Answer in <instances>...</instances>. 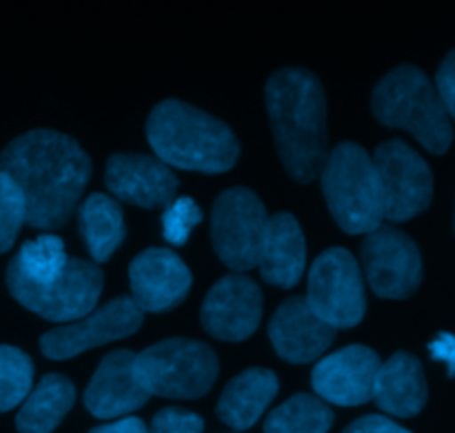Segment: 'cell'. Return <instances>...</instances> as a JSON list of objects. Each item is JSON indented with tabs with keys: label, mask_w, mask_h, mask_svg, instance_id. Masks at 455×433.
I'll list each match as a JSON object with an SVG mask.
<instances>
[{
	"label": "cell",
	"mask_w": 455,
	"mask_h": 433,
	"mask_svg": "<svg viewBox=\"0 0 455 433\" xmlns=\"http://www.w3.org/2000/svg\"><path fill=\"white\" fill-rule=\"evenodd\" d=\"M25 198V222L36 229H56L71 218L92 178V160L71 136L36 129L9 142L0 156Z\"/></svg>",
	"instance_id": "1"
},
{
	"label": "cell",
	"mask_w": 455,
	"mask_h": 433,
	"mask_svg": "<svg viewBox=\"0 0 455 433\" xmlns=\"http://www.w3.org/2000/svg\"><path fill=\"white\" fill-rule=\"evenodd\" d=\"M265 102L280 160L289 176L311 182L327 160V100L309 69L284 67L271 74Z\"/></svg>",
	"instance_id": "2"
},
{
	"label": "cell",
	"mask_w": 455,
	"mask_h": 433,
	"mask_svg": "<svg viewBox=\"0 0 455 433\" xmlns=\"http://www.w3.org/2000/svg\"><path fill=\"white\" fill-rule=\"evenodd\" d=\"M147 140L158 160L187 172H229L240 156L238 138L222 120L182 100L156 105L147 120Z\"/></svg>",
	"instance_id": "3"
},
{
	"label": "cell",
	"mask_w": 455,
	"mask_h": 433,
	"mask_svg": "<svg viewBox=\"0 0 455 433\" xmlns=\"http://www.w3.org/2000/svg\"><path fill=\"white\" fill-rule=\"evenodd\" d=\"M373 116L387 127L407 129L431 154L451 147L453 124L429 76L413 65H400L376 84Z\"/></svg>",
	"instance_id": "4"
},
{
	"label": "cell",
	"mask_w": 455,
	"mask_h": 433,
	"mask_svg": "<svg viewBox=\"0 0 455 433\" xmlns=\"http://www.w3.org/2000/svg\"><path fill=\"white\" fill-rule=\"evenodd\" d=\"M329 212L347 234H371L385 221L376 164L355 142L333 147L320 172Z\"/></svg>",
	"instance_id": "5"
},
{
	"label": "cell",
	"mask_w": 455,
	"mask_h": 433,
	"mask_svg": "<svg viewBox=\"0 0 455 433\" xmlns=\"http://www.w3.org/2000/svg\"><path fill=\"white\" fill-rule=\"evenodd\" d=\"M138 376L151 396L200 398L218 378V358L204 342L169 338L136 356Z\"/></svg>",
	"instance_id": "6"
},
{
	"label": "cell",
	"mask_w": 455,
	"mask_h": 433,
	"mask_svg": "<svg viewBox=\"0 0 455 433\" xmlns=\"http://www.w3.org/2000/svg\"><path fill=\"white\" fill-rule=\"evenodd\" d=\"M307 302L333 329L360 325L367 311V298L358 262L347 249L333 247L315 258L309 271Z\"/></svg>",
	"instance_id": "7"
},
{
	"label": "cell",
	"mask_w": 455,
	"mask_h": 433,
	"mask_svg": "<svg viewBox=\"0 0 455 433\" xmlns=\"http://www.w3.org/2000/svg\"><path fill=\"white\" fill-rule=\"evenodd\" d=\"M265 204L253 191L234 187L218 196L212 213V236L218 258L234 271L258 267L267 229Z\"/></svg>",
	"instance_id": "8"
},
{
	"label": "cell",
	"mask_w": 455,
	"mask_h": 433,
	"mask_svg": "<svg viewBox=\"0 0 455 433\" xmlns=\"http://www.w3.org/2000/svg\"><path fill=\"white\" fill-rule=\"evenodd\" d=\"M102 283L105 276L100 267L80 258H69L65 269L49 283L16 285L9 287V292L22 307L38 314L40 318L67 323V320L84 318L96 309Z\"/></svg>",
	"instance_id": "9"
},
{
	"label": "cell",
	"mask_w": 455,
	"mask_h": 433,
	"mask_svg": "<svg viewBox=\"0 0 455 433\" xmlns=\"http://www.w3.org/2000/svg\"><path fill=\"white\" fill-rule=\"evenodd\" d=\"M378 180H380L385 218L404 222L425 212L434 198V176L418 151L407 142L387 140L373 156Z\"/></svg>",
	"instance_id": "10"
},
{
	"label": "cell",
	"mask_w": 455,
	"mask_h": 433,
	"mask_svg": "<svg viewBox=\"0 0 455 433\" xmlns=\"http://www.w3.org/2000/svg\"><path fill=\"white\" fill-rule=\"evenodd\" d=\"M363 267L373 293L391 301L409 298L422 280L418 245L403 231L380 225L363 243Z\"/></svg>",
	"instance_id": "11"
},
{
	"label": "cell",
	"mask_w": 455,
	"mask_h": 433,
	"mask_svg": "<svg viewBox=\"0 0 455 433\" xmlns=\"http://www.w3.org/2000/svg\"><path fill=\"white\" fill-rule=\"evenodd\" d=\"M142 314L145 311L132 298H114L105 307L80 318L78 323L65 325V327L44 333L40 338V349L52 360L74 358V356L93 349V347L107 345V342L136 333L142 325Z\"/></svg>",
	"instance_id": "12"
},
{
	"label": "cell",
	"mask_w": 455,
	"mask_h": 433,
	"mask_svg": "<svg viewBox=\"0 0 455 433\" xmlns=\"http://www.w3.org/2000/svg\"><path fill=\"white\" fill-rule=\"evenodd\" d=\"M203 327L218 341L240 342L251 336L262 318V292L247 276L220 278L203 305Z\"/></svg>",
	"instance_id": "13"
},
{
	"label": "cell",
	"mask_w": 455,
	"mask_h": 433,
	"mask_svg": "<svg viewBox=\"0 0 455 433\" xmlns=\"http://www.w3.org/2000/svg\"><path fill=\"white\" fill-rule=\"evenodd\" d=\"M380 358L373 349L351 345L320 360L311 373L314 391L324 403L358 407L371 400Z\"/></svg>",
	"instance_id": "14"
},
{
	"label": "cell",
	"mask_w": 455,
	"mask_h": 433,
	"mask_svg": "<svg viewBox=\"0 0 455 433\" xmlns=\"http://www.w3.org/2000/svg\"><path fill=\"white\" fill-rule=\"evenodd\" d=\"M132 301L142 311L160 314L180 305L191 289V271L173 252L145 249L129 267Z\"/></svg>",
	"instance_id": "15"
},
{
	"label": "cell",
	"mask_w": 455,
	"mask_h": 433,
	"mask_svg": "<svg viewBox=\"0 0 455 433\" xmlns=\"http://www.w3.org/2000/svg\"><path fill=\"white\" fill-rule=\"evenodd\" d=\"M105 182L120 200L145 209L169 207L178 191V178L169 164L142 154L111 156L105 169Z\"/></svg>",
	"instance_id": "16"
},
{
	"label": "cell",
	"mask_w": 455,
	"mask_h": 433,
	"mask_svg": "<svg viewBox=\"0 0 455 433\" xmlns=\"http://www.w3.org/2000/svg\"><path fill=\"white\" fill-rule=\"evenodd\" d=\"M136 367V354L129 349L111 351L102 358L84 391V407L96 418H120L136 412L149 400Z\"/></svg>",
	"instance_id": "17"
},
{
	"label": "cell",
	"mask_w": 455,
	"mask_h": 433,
	"mask_svg": "<svg viewBox=\"0 0 455 433\" xmlns=\"http://www.w3.org/2000/svg\"><path fill=\"white\" fill-rule=\"evenodd\" d=\"M269 338L287 363H311L331 347L336 329L315 316L307 298H289L269 323Z\"/></svg>",
	"instance_id": "18"
},
{
	"label": "cell",
	"mask_w": 455,
	"mask_h": 433,
	"mask_svg": "<svg viewBox=\"0 0 455 433\" xmlns=\"http://www.w3.org/2000/svg\"><path fill=\"white\" fill-rule=\"evenodd\" d=\"M305 262L307 247L300 225L291 213H275L267 222L258 256L262 280L283 289L293 287L305 271Z\"/></svg>",
	"instance_id": "19"
},
{
	"label": "cell",
	"mask_w": 455,
	"mask_h": 433,
	"mask_svg": "<svg viewBox=\"0 0 455 433\" xmlns=\"http://www.w3.org/2000/svg\"><path fill=\"white\" fill-rule=\"evenodd\" d=\"M371 398L391 416L411 418L420 413L427 403V381L420 360L407 351H398L387 363H380Z\"/></svg>",
	"instance_id": "20"
},
{
	"label": "cell",
	"mask_w": 455,
	"mask_h": 433,
	"mask_svg": "<svg viewBox=\"0 0 455 433\" xmlns=\"http://www.w3.org/2000/svg\"><path fill=\"white\" fill-rule=\"evenodd\" d=\"M278 394V378L269 369H247L235 376L218 400V416L225 425L251 429Z\"/></svg>",
	"instance_id": "21"
},
{
	"label": "cell",
	"mask_w": 455,
	"mask_h": 433,
	"mask_svg": "<svg viewBox=\"0 0 455 433\" xmlns=\"http://www.w3.org/2000/svg\"><path fill=\"white\" fill-rule=\"evenodd\" d=\"M76 400L71 381L58 373H49L38 382L18 412L16 427L20 433H52L67 416Z\"/></svg>",
	"instance_id": "22"
},
{
	"label": "cell",
	"mask_w": 455,
	"mask_h": 433,
	"mask_svg": "<svg viewBox=\"0 0 455 433\" xmlns=\"http://www.w3.org/2000/svg\"><path fill=\"white\" fill-rule=\"evenodd\" d=\"M80 234L96 262H107L124 240L123 209L114 198L93 194L80 204Z\"/></svg>",
	"instance_id": "23"
},
{
	"label": "cell",
	"mask_w": 455,
	"mask_h": 433,
	"mask_svg": "<svg viewBox=\"0 0 455 433\" xmlns=\"http://www.w3.org/2000/svg\"><path fill=\"white\" fill-rule=\"evenodd\" d=\"M333 412L324 400L298 394L267 416L265 433H327Z\"/></svg>",
	"instance_id": "24"
},
{
	"label": "cell",
	"mask_w": 455,
	"mask_h": 433,
	"mask_svg": "<svg viewBox=\"0 0 455 433\" xmlns=\"http://www.w3.org/2000/svg\"><path fill=\"white\" fill-rule=\"evenodd\" d=\"M34 382V365L25 351L0 347V413L25 403Z\"/></svg>",
	"instance_id": "25"
},
{
	"label": "cell",
	"mask_w": 455,
	"mask_h": 433,
	"mask_svg": "<svg viewBox=\"0 0 455 433\" xmlns=\"http://www.w3.org/2000/svg\"><path fill=\"white\" fill-rule=\"evenodd\" d=\"M25 222V198L16 182L0 172V253L12 249Z\"/></svg>",
	"instance_id": "26"
},
{
	"label": "cell",
	"mask_w": 455,
	"mask_h": 433,
	"mask_svg": "<svg viewBox=\"0 0 455 433\" xmlns=\"http://www.w3.org/2000/svg\"><path fill=\"white\" fill-rule=\"evenodd\" d=\"M203 222V209L191 198H176L169 207H164L163 213V234L167 243L185 245L189 240L194 227Z\"/></svg>",
	"instance_id": "27"
},
{
	"label": "cell",
	"mask_w": 455,
	"mask_h": 433,
	"mask_svg": "<svg viewBox=\"0 0 455 433\" xmlns=\"http://www.w3.org/2000/svg\"><path fill=\"white\" fill-rule=\"evenodd\" d=\"M203 418L182 409H163L156 413L151 429L147 433H203Z\"/></svg>",
	"instance_id": "28"
},
{
	"label": "cell",
	"mask_w": 455,
	"mask_h": 433,
	"mask_svg": "<svg viewBox=\"0 0 455 433\" xmlns=\"http://www.w3.org/2000/svg\"><path fill=\"white\" fill-rule=\"evenodd\" d=\"M435 89L447 109L451 123H455V49L444 56L438 74H435Z\"/></svg>",
	"instance_id": "29"
},
{
	"label": "cell",
	"mask_w": 455,
	"mask_h": 433,
	"mask_svg": "<svg viewBox=\"0 0 455 433\" xmlns=\"http://www.w3.org/2000/svg\"><path fill=\"white\" fill-rule=\"evenodd\" d=\"M345 433H411L404 427L395 425L394 421L385 416H364L355 421Z\"/></svg>",
	"instance_id": "30"
},
{
	"label": "cell",
	"mask_w": 455,
	"mask_h": 433,
	"mask_svg": "<svg viewBox=\"0 0 455 433\" xmlns=\"http://www.w3.org/2000/svg\"><path fill=\"white\" fill-rule=\"evenodd\" d=\"M429 351L435 360L447 365L449 373L455 376V336H451V333H440L429 345Z\"/></svg>",
	"instance_id": "31"
},
{
	"label": "cell",
	"mask_w": 455,
	"mask_h": 433,
	"mask_svg": "<svg viewBox=\"0 0 455 433\" xmlns=\"http://www.w3.org/2000/svg\"><path fill=\"white\" fill-rule=\"evenodd\" d=\"M89 433H147V427L138 418H123V421L96 427V429H92Z\"/></svg>",
	"instance_id": "32"
}]
</instances>
